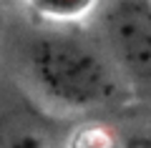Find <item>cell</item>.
I'll use <instances>...</instances> for the list:
<instances>
[{
	"label": "cell",
	"instance_id": "1",
	"mask_svg": "<svg viewBox=\"0 0 151 148\" xmlns=\"http://www.w3.org/2000/svg\"><path fill=\"white\" fill-rule=\"evenodd\" d=\"M28 70L50 103L70 111L98 108L116 101L119 73L93 43L63 30L38 35L28 48Z\"/></svg>",
	"mask_w": 151,
	"mask_h": 148
},
{
	"label": "cell",
	"instance_id": "2",
	"mask_svg": "<svg viewBox=\"0 0 151 148\" xmlns=\"http://www.w3.org/2000/svg\"><path fill=\"white\" fill-rule=\"evenodd\" d=\"M116 73L141 95H151V0L111 3L103 18Z\"/></svg>",
	"mask_w": 151,
	"mask_h": 148
},
{
	"label": "cell",
	"instance_id": "3",
	"mask_svg": "<svg viewBox=\"0 0 151 148\" xmlns=\"http://www.w3.org/2000/svg\"><path fill=\"white\" fill-rule=\"evenodd\" d=\"M30 8L38 13V18L50 23L55 30H63L73 23L91 18L98 3H93V0H45V3H33Z\"/></svg>",
	"mask_w": 151,
	"mask_h": 148
},
{
	"label": "cell",
	"instance_id": "4",
	"mask_svg": "<svg viewBox=\"0 0 151 148\" xmlns=\"http://www.w3.org/2000/svg\"><path fill=\"white\" fill-rule=\"evenodd\" d=\"M65 148H124V141L106 123H86L70 133Z\"/></svg>",
	"mask_w": 151,
	"mask_h": 148
},
{
	"label": "cell",
	"instance_id": "5",
	"mask_svg": "<svg viewBox=\"0 0 151 148\" xmlns=\"http://www.w3.org/2000/svg\"><path fill=\"white\" fill-rule=\"evenodd\" d=\"M10 148H48L38 136H18L15 141L10 143Z\"/></svg>",
	"mask_w": 151,
	"mask_h": 148
},
{
	"label": "cell",
	"instance_id": "6",
	"mask_svg": "<svg viewBox=\"0 0 151 148\" xmlns=\"http://www.w3.org/2000/svg\"><path fill=\"white\" fill-rule=\"evenodd\" d=\"M124 148H151V136H134L124 143Z\"/></svg>",
	"mask_w": 151,
	"mask_h": 148
}]
</instances>
